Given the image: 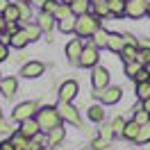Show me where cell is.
<instances>
[{
  "label": "cell",
  "mask_w": 150,
  "mask_h": 150,
  "mask_svg": "<svg viewBox=\"0 0 150 150\" xmlns=\"http://www.w3.org/2000/svg\"><path fill=\"white\" fill-rule=\"evenodd\" d=\"M103 21H100V16H96L93 11H86V14H82V16H75V34L80 39H91V34H93L96 30H100L103 25H100Z\"/></svg>",
  "instance_id": "6da1fadb"
},
{
  "label": "cell",
  "mask_w": 150,
  "mask_h": 150,
  "mask_svg": "<svg viewBox=\"0 0 150 150\" xmlns=\"http://www.w3.org/2000/svg\"><path fill=\"white\" fill-rule=\"evenodd\" d=\"M37 121L41 125V132L48 134L52 127L62 125V116L57 112V107H41V109H37Z\"/></svg>",
  "instance_id": "7a4b0ae2"
},
{
  "label": "cell",
  "mask_w": 150,
  "mask_h": 150,
  "mask_svg": "<svg viewBox=\"0 0 150 150\" xmlns=\"http://www.w3.org/2000/svg\"><path fill=\"white\" fill-rule=\"evenodd\" d=\"M57 112H59V116H62V121H68L71 125H75V127H82V118H80V114H77V109H75L68 100H59Z\"/></svg>",
  "instance_id": "3957f363"
},
{
  "label": "cell",
  "mask_w": 150,
  "mask_h": 150,
  "mask_svg": "<svg viewBox=\"0 0 150 150\" xmlns=\"http://www.w3.org/2000/svg\"><path fill=\"white\" fill-rule=\"evenodd\" d=\"M98 50H100V48L96 46L93 41L84 43V50H82V55H80V62H77V66H84V68H93V66L98 64V59H100Z\"/></svg>",
  "instance_id": "277c9868"
},
{
  "label": "cell",
  "mask_w": 150,
  "mask_h": 150,
  "mask_svg": "<svg viewBox=\"0 0 150 150\" xmlns=\"http://www.w3.org/2000/svg\"><path fill=\"white\" fill-rule=\"evenodd\" d=\"M93 96L98 98V100H103L105 105H116L118 100H121V86H105V89H96Z\"/></svg>",
  "instance_id": "5b68a950"
},
{
  "label": "cell",
  "mask_w": 150,
  "mask_h": 150,
  "mask_svg": "<svg viewBox=\"0 0 150 150\" xmlns=\"http://www.w3.org/2000/svg\"><path fill=\"white\" fill-rule=\"evenodd\" d=\"M37 109H39V105L34 103V100L21 103V105H16V107H14V112H11V118L21 123V121H25V118H32V116L37 114Z\"/></svg>",
  "instance_id": "8992f818"
},
{
  "label": "cell",
  "mask_w": 150,
  "mask_h": 150,
  "mask_svg": "<svg viewBox=\"0 0 150 150\" xmlns=\"http://www.w3.org/2000/svg\"><path fill=\"white\" fill-rule=\"evenodd\" d=\"M143 14H148V2H146V0H127V2H125V16L141 18Z\"/></svg>",
  "instance_id": "52a82bcc"
},
{
  "label": "cell",
  "mask_w": 150,
  "mask_h": 150,
  "mask_svg": "<svg viewBox=\"0 0 150 150\" xmlns=\"http://www.w3.org/2000/svg\"><path fill=\"white\" fill-rule=\"evenodd\" d=\"M91 84H93V89H105V86H109V71L96 64L93 73H91Z\"/></svg>",
  "instance_id": "ba28073f"
},
{
  "label": "cell",
  "mask_w": 150,
  "mask_h": 150,
  "mask_svg": "<svg viewBox=\"0 0 150 150\" xmlns=\"http://www.w3.org/2000/svg\"><path fill=\"white\" fill-rule=\"evenodd\" d=\"M43 71H46V66L41 64V62H28V64L21 68V75L28 77V80H34V77H41Z\"/></svg>",
  "instance_id": "9c48e42d"
},
{
  "label": "cell",
  "mask_w": 150,
  "mask_h": 150,
  "mask_svg": "<svg viewBox=\"0 0 150 150\" xmlns=\"http://www.w3.org/2000/svg\"><path fill=\"white\" fill-rule=\"evenodd\" d=\"M82 50H84L82 39H71L68 46H66V57H68L73 64H77V62H80V55H82Z\"/></svg>",
  "instance_id": "30bf717a"
},
{
  "label": "cell",
  "mask_w": 150,
  "mask_h": 150,
  "mask_svg": "<svg viewBox=\"0 0 150 150\" xmlns=\"http://www.w3.org/2000/svg\"><path fill=\"white\" fill-rule=\"evenodd\" d=\"M16 91H18V80H16V77H2V80H0V93L5 96L7 100L14 98Z\"/></svg>",
  "instance_id": "8fae6325"
},
{
  "label": "cell",
  "mask_w": 150,
  "mask_h": 150,
  "mask_svg": "<svg viewBox=\"0 0 150 150\" xmlns=\"http://www.w3.org/2000/svg\"><path fill=\"white\" fill-rule=\"evenodd\" d=\"M77 91H80V86H77V82L75 80H68V82H64V84L59 86V100H73L75 96H77Z\"/></svg>",
  "instance_id": "7c38bea8"
},
{
  "label": "cell",
  "mask_w": 150,
  "mask_h": 150,
  "mask_svg": "<svg viewBox=\"0 0 150 150\" xmlns=\"http://www.w3.org/2000/svg\"><path fill=\"white\" fill-rule=\"evenodd\" d=\"M21 132L25 134V137H37L39 132H41V125H39L37 116H32V118H25V121H21Z\"/></svg>",
  "instance_id": "4fadbf2b"
},
{
  "label": "cell",
  "mask_w": 150,
  "mask_h": 150,
  "mask_svg": "<svg viewBox=\"0 0 150 150\" xmlns=\"http://www.w3.org/2000/svg\"><path fill=\"white\" fill-rule=\"evenodd\" d=\"M123 46H125V37L118 34V32H109V37H107V50H112V52H121Z\"/></svg>",
  "instance_id": "5bb4252c"
},
{
  "label": "cell",
  "mask_w": 150,
  "mask_h": 150,
  "mask_svg": "<svg viewBox=\"0 0 150 150\" xmlns=\"http://www.w3.org/2000/svg\"><path fill=\"white\" fill-rule=\"evenodd\" d=\"M64 137H66V130L62 127V125L52 127V130L48 132V146H50V148H57V146L64 141Z\"/></svg>",
  "instance_id": "9a60e30c"
},
{
  "label": "cell",
  "mask_w": 150,
  "mask_h": 150,
  "mask_svg": "<svg viewBox=\"0 0 150 150\" xmlns=\"http://www.w3.org/2000/svg\"><path fill=\"white\" fill-rule=\"evenodd\" d=\"M30 41H32V39L28 37V32H25L23 28H21L18 32H16V34H11V48H16V50L25 48V46L30 43Z\"/></svg>",
  "instance_id": "2e32d148"
},
{
  "label": "cell",
  "mask_w": 150,
  "mask_h": 150,
  "mask_svg": "<svg viewBox=\"0 0 150 150\" xmlns=\"http://www.w3.org/2000/svg\"><path fill=\"white\" fill-rule=\"evenodd\" d=\"M139 123L134 121V118H132V121H127L125 123V130H123V134H121V139H125V141H134L137 139V134H139Z\"/></svg>",
  "instance_id": "e0dca14e"
},
{
  "label": "cell",
  "mask_w": 150,
  "mask_h": 150,
  "mask_svg": "<svg viewBox=\"0 0 150 150\" xmlns=\"http://www.w3.org/2000/svg\"><path fill=\"white\" fill-rule=\"evenodd\" d=\"M91 11H93L96 16H100V18L112 16V14H109V2H107V0H93V2H91Z\"/></svg>",
  "instance_id": "ac0fdd59"
},
{
  "label": "cell",
  "mask_w": 150,
  "mask_h": 150,
  "mask_svg": "<svg viewBox=\"0 0 150 150\" xmlns=\"http://www.w3.org/2000/svg\"><path fill=\"white\" fill-rule=\"evenodd\" d=\"M55 16L52 14H46V11H41L39 14V18H37V23H39V28L43 30V32H52V28H55Z\"/></svg>",
  "instance_id": "d6986e66"
},
{
  "label": "cell",
  "mask_w": 150,
  "mask_h": 150,
  "mask_svg": "<svg viewBox=\"0 0 150 150\" xmlns=\"http://www.w3.org/2000/svg\"><path fill=\"white\" fill-rule=\"evenodd\" d=\"M9 141L14 143V148H16V150H28V146H30V137H25L21 130L14 132V134L9 137Z\"/></svg>",
  "instance_id": "ffe728a7"
},
{
  "label": "cell",
  "mask_w": 150,
  "mask_h": 150,
  "mask_svg": "<svg viewBox=\"0 0 150 150\" xmlns=\"http://www.w3.org/2000/svg\"><path fill=\"white\" fill-rule=\"evenodd\" d=\"M71 11H73V16H82L86 11H91V2L89 0H73L71 2Z\"/></svg>",
  "instance_id": "44dd1931"
},
{
  "label": "cell",
  "mask_w": 150,
  "mask_h": 150,
  "mask_svg": "<svg viewBox=\"0 0 150 150\" xmlns=\"http://www.w3.org/2000/svg\"><path fill=\"white\" fill-rule=\"evenodd\" d=\"M18 5V14H21V23H30V18H32V7H30L28 0H21V2H16Z\"/></svg>",
  "instance_id": "7402d4cb"
},
{
  "label": "cell",
  "mask_w": 150,
  "mask_h": 150,
  "mask_svg": "<svg viewBox=\"0 0 150 150\" xmlns=\"http://www.w3.org/2000/svg\"><path fill=\"white\" fill-rule=\"evenodd\" d=\"M109 2V14L112 16H125V2L127 0H107Z\"/></svg>",
  "instance_id": "603a6c76"
},
{
  "label": "cell",
  "mask_w": 150,
  "mask_h": 150,
  "mask_svg": "<svg viewBox=\"0 0 150 150\" xmlns=\"http://www.w3.org/2000/svg\"><path fill=\"white\" fill-rule=\"evenodd\" d=\"M137 52H139V46H132V43H125L121 50V57L123 62H134L137 59Z\"/></svg>",
  "instance_id": "cb8c5ba5"
},
{
  "label": "cell",
  "mask_w": 150,
  "mask_h": 150,
  "mask_svg": "<svg viewBox=\"0 0 150 150\" xmlns=\"http://www.w3.org/2000/svg\"><path fill=\"white\" fill-rule=\"evenodd\" d=\"M107 37H109V32H105L103 28L96 30L93 34H91V41H93L98 48H107Z\"/></svg>",
  "instance_id": "d4e9b609"
},
{
  "label": "cell",
  "mask_w": 150,
  "mask_h": 150,
  "mask_svg": "<svg viewBox=\"0 0 150 150\" xmlns=\"http://www.w3.org/2000/svg\"><path fill=\"white\" fill-rule=\"evenodd\" d=\"M150 141V121L148 123H143V125H141L139 127V134H137V139H134V143H148Z\"/></svg>",
  "instance_id": "484cf974"
},
{
  "label": "cell",
  "mask_w": 150,
  "mask_h": 150,
  "mask_svg": "<svg viewBox=\"0 0 150 150\" xmlns=\"http://www.w3.org/2000/svg\"><path fill=\"white\" fill-rule=\"evenodd\" d=\"M89 121H93V123H103L105 121V109L100 107V105L89 107Z\"/></svg>",
  "instance_id": "4316f807"
},
{
  "label": "cell",
  "mask_w": 150,
  "mask_h": 150,
  "mask_svg": "<svg viewBox=\"0 0 150 150\" xmlns=\"http://www.w3.org/2000/svg\"><path fill=\"white\" fill-rule=\"evenodd\" d=\"M23 30L28 32V37L32 39V41H37V39L41 37V32H43V30L39 28V23H23Z\"/></svg>",
  "instance_id": "83f0119b"
},
{
  "label": "cell",
  "mask_w": 150,
  "mask_h": 150,
  "mask_svg": "<svg viewBox=\"0 0 150 150\" xmlns=\"http://www.w3.org/2000/svg\"><path fill=\"white\" fill-rule=\"evenodd\" d=\"M2 16H5V21H18L21 18L18 5H16V2H9V5H7V9L2 11Z\"/></svg>",
  "instance_id": "f1b7e54d"
},
{
  "label": "cell",
  "mask_w": 150,
  "mask_h": 150,
  "mask_svg": "<svg viewBox=\"0 0 150 150\" xmlns=\"http://www.w3.org/2000/svg\"><path fill=\"white\" fill-rule=\"evenodd\" d=\"M57 28L62 30L64 34H71V32H75V18H73V16H68V18H62L59 23H57Z\"/></svg>",
  "instance_id": "f546056e"
},
{
  "label": "cell",
  "mask_w": 150,
  "mask_h": 150,
  "mask_svg": "<svg viewBox=\"0 0 150 150\" xmlns=\"http://www.w3.org/2000/svg\"><path fill=\"white\" fill-rule=\"evenodd\" d=\"M68 16H73L71 5H68V2H59V7H57V11H55V18L62 21V18H68Z\"/></svg>",
  "instance_id": "4dcf8cb0"
},
{
  "label": "cell",
  "mask_w": 150,
  "mask_h": 150,
  "mask_svg": "<svg viewBox=\"0 0 150 150\" xmlns=\"http://www.w3.org/2000/svg\"><path fill=\"white\" fill-rule=\"evenodd\" d=\"M137 96H139V100L150 98V80H146V82H137Z\"/></svg>",
  "instance_id": "1f68e13d"
},
{
  "label": "cell",
  "mask_w": 150,
  "mask_h": 150,
  "mask_svg": "<svg viewBox=\"0 0 150 150\" xmlns=\"http://www.w3.org/2000/svg\"><path fill=\"white\" fill-rule=\"evenodd\" d=\"M134 121L139 123V125H143V123L150 121V114L143 109V103H141V107H134Z\"/></svg>",
  "instance_id": "d6a6232c"
},
{
  "label": "cell",
  "mask_w": 150,
  "mask_h": 150,
  "mask_svg": "<svg viewBox=\"0 0 150 150\" xmlns=\"http://www.w3.org/2000/svg\"><path fill=\"white\" fill-rule=\"evenodd\" d=\"M139 71H141V64L137 62V59H134V62H125V75H127V77L134 80V75L139 73Z\"/></svg>",
  "instance_id": "836d02e7"
},
{
  "label": "cell",
  "mask_w": 150,
  "mask_h": 150,
  "mask_svg": "<svg viewBox=\"0 0 150 150\" xmlns=\"http://www.w3.org/2000/svg\"><path fill=\"white\" fill-rule=\"evenodd\" d=\"M59 2H62V0H43L41 11H46V14H52V16H55V11H57V7H59Z\"/></svg>",
  "instance_id": "e575fe53"
},
{
  "label": "cell",
  "mask_w": 150,
  "mask_h": 150,
  "mask_svg": "<svg viewBox=\"0 0 150 150\" xmlns=\"http://www.w3.org/2000/svg\"><path fill=\"white\" fill-rule=\"evenodd\" d=\"M137 62L141 66H148L150 64V48H139V52H137Z\"/></svg>",
  "instance_id": "d590c367"
},
{
  "label": "cell",
  "mask_w": 150,
  "mask_h": 150,
  "mask_svg": "<svg viewBox=\"0 0 150 150\" xmlns=\"http://www.w3.org/2000/svg\"><path fill=\"white\" fill-rule=\"evenodd\" d=\"M112 130H114V134H116V137H121V134H123V130H125V118L116 116V118L112 121Z\"/></svg>",
  "instance_id": "8d00e7d4"
},
{
  "label": "cell",
  "mask_w": 150,
  "mask_h": 150,
  "mask_svg": "<svg viewBox=\"0 0 150 150\" xmlns=\"http://www.w3.org/2000/svg\"><path fill=\"white\" fill-rule=\"evenodd\" d=\"M91 148L93 150H105V148H109V139H105V137H96L93 141H91Z\"/></svg>",
  "instance_id": "74e56055"
},
{
  "label": "cell",
  "mask_w": 150,
  "mask_h": 150,
  "mask_svg": "<svg viewBox=\"0 0 150 150\" xmlns=\"http://www.w3.org/2000/svg\"><path fill=\"white\" fill-rule=\"evenodd\" d=\"M146 80H150V73H148L146 66H141V71L134 75V82H146Z\"/></svg>",
  "instance_id": "f35d334b"
},
{
  "label": "cell",
  "mask_w": 150,
  "mask_h": 150,
  "mask_svg": "<svg viewBox=\"0 0 150 150\" xmlns=\"http://www.w3.org/2000/svg\"><path fill=\"white\" fill-rule=\"evenodd\" d=\"M100 137H105V139H109V141H112L114 137H116V134H114V130H112V125L103 127V130H100Z\"/></svg>",
  "instance_id": "ab89813d"
},
{
  "label": "cell",
  "mask_w": 150,
  "mask_h": 150,
  "mask_svg": "<svg viewBox=\"0 0 150 150\" xmlns=\"http://www.w3.org/2000/svg\"><path fill=\"white\" fill-rule=\"evenodd\" d=\"M7 55H9L7 46H5V43H0V62H5V59H7Z\"/></svg>",
  "instance_id": "60d3db41"
},
{
  "label": "cell",
  "mask_w": 150,
  "mask_h": 150,
  "mask_svg": "<svg viewBox=\"0 0 150 150\" xmlns=\"http://www.w3.org/2000/svg\"><path fill=\"white\" fill-rule=\"evenodd\" d=\"M0 150H16L11 141H0Z\"/></svg>",
  "instance_id": "b9f144b4"
},
{
  "label": "cell",
  "mask_w": 150,
  "mask_h": 150,
  "mask_svg": "<svg viewBox=\"0 0 150 150\" xmlns=\"http://www.w3.org/2000/svg\"><path fill=\"white\" fill-rule=\"evenodd\" d=\"M123 37H125V43H132V46H139V41H137V39L132 37V34H123Z\"/></svg>",
  "instance_id": "7bdbcfd3"
},
{
  "label": "cell",
  "mask_w": 150,
  "mask_h": 150,
  "mask_svg": "<svg viewBox=\"0 0 150 150\" xmlns=\"http://www.w3.org/2000/svg\"><path fill=\"white\" fill-rule=\"evenodd\" d=\"M139 48H150V39H141V41H139Z\"/></svg>",
  "instance_id": "ee69618b"
},
{
  "label": "cell",
  "mask_w": 150,
  "mask_h": 150,
  "mask_svg": "<svg viewBox=\"0 0 150 150\" xmlns=\"http://www.w3.org/2000/svg\"><path fill=\"white\" fill-rule=\"evenodd\" d=\"M5 28H7V21H5V16L0 14V32H5Z\"/></svg>",
  "instance_id": "f6af8a7d"
},
{
  "label": "cell",
  "mask_w": 150,
  "mask_h": 150,
  "mask_svg": "<svg viewBox=\"0 0 150 150\" xmlns=\"http://www.w3.org/2000/svg\"><path fill=\"white\" fill-rule=\"evenodd\" d=\"M7 5H9V0H0V14L7 9Z\"/></svg>",
  "instance_id": "bcb514c9"
},
{
  "label": "cell",
  "mask_w": 150,
  "mask_h": 150,
  "mask_svg": "<svg viewBox=\"0 0 150 150\" xmlns=\"http://www.w3.org/2000/svg\"><path fill=\"white\" fill-rule=\"evenodd\" d=\"M141 103H143V109H146V112L150 114V98H146V100H141Z\"/></svg>",
  "instance_id": "7dc6e473"
},
{
  "label": "cell",
  "mask_w": 150,
  "mask_h": 150,
  "mask_svg": "<svg viewBox=\"0 0 150 150\" xmlns=\"http://www.w3.org/2000/svg\"><path fill=\"white\" fill-rule=\"evenodd\" d=\"M28 2H34V5H39V7L43 5V0H28Z\"/></svg>",
  "instance_id": "c3c4849f"
},
{
  "label": "cell",
  "mask_w": 150,
  "mask_h": 150,
  "mask_svg": "<svg viewBox=\"0 0 150 150\" xmlns=\"http://www.w3.org/2000/svg\"><path fill=\"white\" fill-rule=\"evenodd\" d=\"M39 150H52V148H50V146H41Z\"/></svg>",
  "instance_id": "681fc988"
},
{
  "label": "cell",
  "mask_w": 150,
  "mask_h": 150,
  "mask_svg": "<svg viewBox=\"0 0 150 150\" xmlns=\"http://www.w3.org/2000/svg\"><path fill=\"white\" fill-rule=\"evenodd\" d=\"M62 2H68V5H71V2H73V0H62Z\"/></svg>",
  "instance_id": "f907efd6"
},
{
  "label": "cell",
  "mask_w": 150,
  "mask_h": 150,
  "mask_svg": "<svg viewBox=\"0 0 150 150\" xmlns=\"http://www.w3.org/2000/svg\"><path fill=\"white\" fill-rule=\"evenodd\" d=\"M146 68H148V73H150V64H148V66H146Z\"/></svg>",
  "instance_id": "816d5d0a"
},
{
  "label": "cell",
  "mask_w": 150,
  "mask_h": 150,
  "mask_svg": "<svg viewBox=\"0 0 150 150\" xmlns=\"http://www.w3.org/2000/svg\"><path fill=\"white\" fill-rule=\"evenodd\" d=\"M0 118H2V109H0Z\"/></svg>",
  "instance_id": "f5cc1de1"
},
{
  "label": "cell",
  "mask_w": 150,
  "mask_h": 150,
  "mask_svg": "<svg viewBox=\"0 0 150 150\" xmlns=\"http://www.w3.org/2000/svg\"><path fill=\"white\" fill-rule=\"evenodd\" d=\"M148 14H150V9H148Z\"/></svg>",
  "instance_id": "db71d44e"
},
{
  "label": "cell",
  "mask_w": 150,
  "mask_h": 150,
  "mask_svg": "<svg viewBox=\"0 0 150 150\" xmlns=\"http://www.w3.org/2000/svg\"><path fill=\"white\" fill-rule=\"evenodd\" d=\"M0 80H2V77H0Z\"/></svg>",
  "instance_id": "11a10c76"
}]
</instances>
